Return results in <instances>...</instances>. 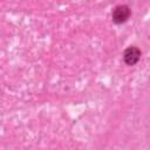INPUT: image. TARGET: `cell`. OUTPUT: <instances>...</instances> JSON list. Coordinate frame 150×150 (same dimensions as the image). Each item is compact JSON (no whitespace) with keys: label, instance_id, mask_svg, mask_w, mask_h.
<instances>
[{"label":"cell","instance_id":"obj_1","mask_svg":"<svg viewBox=\"0 0 150 150\" xmlns=\"http://www.w3.org/2000/svg\"><path fill=\"white\" fill-rule=\"evenodd\" d=\"M129 15H130L129 7L125 6V5H121V6H117L114 9V12H112V20L116 23H122V22L127 21Z\"/></svg>","mask_w":150,"mask_h":150},{"label":"cell","instance_id":"obj_2","mask_svg":"<svg viewBox=\"0 0 150 150\" xmlns=\"http://www.w3.org/2000/svg\"><path fill=\"white\" fill-rule=\"evenodd\" d=\"M139 56H141V52L136 47H129V48H127L125 52H124V54H123L124 61L129 66L135 64L139 60Z\"/></svg>","mask_w":150,"mask_h":150}]
</instances>
